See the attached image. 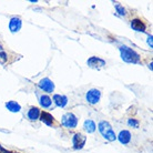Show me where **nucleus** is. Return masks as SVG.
<instances>
[{
	"instance_id": "obj_3",
	"label": "nucleus",
	"mask_w": 153,
	"mask_h": 153,
	"mask_svg": "<svg viewBox=\"0 0 153 153\" xmlns=\"http://www.w3.org/2000/svg\"><path fill=\"white\" fill-rule=\"evenodd\" d=\"M62 124L65 128H69V129H74L78 124V119L73 113L68 112L62 117Z\"/></svg>"
},
{
	"instance_id": "obj_15",
	"label": "nucleus",
	"mask_w": 153,
	"mask_h": 153,
	"mask_svg": "<svg viewBox=\"0 0 153 153\" xmlns=\"http://www.w3.org/2000/svg\"><path fill=\"white\" fill-rule=\"evenodd\" d=\"M83 128L88 133H92V132L96 131L97 126H96V123L93 122L92 120H87V121H84V123H83Z\"/></svg>"
},
{
	"instance_id": "obj_20",
	"label": "nucleus",
	"mask_w": 153,
	"mask_h": 153,
	"mask_svg": "<svg viewBox=\"0 0 153 153\" xmlns=\"http://www.w3.org/2000/svg\"><path fill=\"white\" fill-rule=\"evenodd\" d=\"M148 45L150 46V48H152V47H153V43H152V36H149V37H148Z\"/></svg>"
},
{
	"instance_id": "obj_18",
	"label": "nucleus",
	"mask_w": 153,
	"mask_h": 153,
	"mask_svg": "<svg viewBox=\"0 0 153 153\" xmlns=\"http://www.w3.org/2000/svg\"><path fill=\"white\" fill-rule=\"evenodd\" d=\"M115 9H117V11L119 12V15H121V16L126 15V10H124V8H123L121 4H115Z\"/></svg>"
},
{
	"instance_id": "obj_13",
	"label": "nucleus",
	"mask_w": 153,
	"mask_h": 153,
	"mask_svg": "<svg viewBox=\"0 0 153 153\" xmlns=\"http://www.w3.org/2000/svg\"><path fill=\"white\" fill-rule=\"evenodd\" d=\"M28 118H29V120H31V121H36V120H38L39 117H40V110H39L38 108H35L32 107L28 111Z\"/></svg>"
},
{
	"instance_id": "obj_16",
	"label": "nucleus",
	"mask_w": 153,
	"mask_h": 153,
	"mask_svg": "<svg viewBox=\"0 0 153 153\" xmlns=\"http://www.w3.org/2000/svg\"><path fill=\"white\" fill-rule=\"evenodd\" d=\"M39 102H40V105L42 108H49L52 103V100L50 99V97L48 96H41L40 97V100H39Z\"/></svg>"
},
{
	"instance_id": "obj_7",
	"label": "nucleus",
	"mask_w": 153,
	"mask_h": 153,
	"mask_svg": "<svg viewBox=\"0 0 153 153\" xmlns=\"http://www.w3.org/2000/svg\"><path fill=\"white\" fill-rule=\"evenodd\" d=\"M85 137H84L83 134L81 133H76L74 134V137L72 139V142H73V146H74V149H82L83 146L85 144Z\"/></svg>"
},
{
	"instance_id": "obj_14",
	"label": "nucleus",
	"mask_w": 153,
	"mask_h": 153,
	"mask_svg": "<svg viewBox=\"0 0 153 153\" xmlns=\"http://www.w3.org/2000/svg\"><path fill=\"white\" fill-rule=\"evenodd\" d=\"M6 108L11 112H19L21 110L20 104L17 103L16 101H8L7 103H6Z\"/></svg>"
},
{
	"instance_id": "obj_10",
	"label": "nucleus",
	"mask_w": 153,
	"mask_h": 153,
	"mask_svg": "<svg viewBox=\"0 0 153 153\" xmlns=\"http://www.w3.org/2000/svg\"><path fill=\"white\" fill-rule=\"evenodd\" d=\"M118 139L120 143L122 144H128L131 141V133L128 130H122L118 135Z\"/></svg>"
},
{
	"instance_id": "obj_8",
	"label": "nucleus",
	"mask_w": 153,
	"mask_h": 153,
	"mask_svg": "<svg viewBox=\"0 0 153 153\" xmlns=\"http://www.w3.org/2000/svg\"><path fill=\"white\" fill-rule=\"evenodd\" d=\"M21 26H22V22L19 17H13L9 22V29L11 32H18L21 29Z\"/></svg>"
},
{
	"instance_id": "obj_17",
	"label": "nucleus",
	"mask_w": 153,
	"mask_h": 153,
	"mask_svg": "<svg viewBox=\"0 0 153 153\" xmlns=\"http://www.w3.org/2000/svg\"><path fill=\"white\" fill-rule=\"evenodd\" d=\"M128 124L130 126H132V128H134V129L139 128V121L135 120V119H129L128 120Z\"/></svg>"
},
{
	"instance_id": "obj_6",
	"label": "nucleus",
	"mask_w": 153,
	"mask_h": 153,
	"mask_svg": "<svg viewBox=\"0 0 153 153\" xmlns=\"http://www.w3.org/2000/svg\"><path fill=\"white\" fill-rule=\"evenodd\" d=\"M39 88L41 89V90H43V91L48 92V93H51L54 90V83L50 79L45 78V79H42L39 82Z\"/></svg>"
},
{
	"instance_id": "obj_4",
	"label": "nucleus",
	"mask_w": 153,
	"mask_h": 153,
	"mask_svg": "<svg viewBox=\"0 0 153 153\" xmlns=\"http://www.w3.org/2000/svg\"><path fill=\"white\" fill-rule=\"evenodd\" d=\"M100 98H101V92L98 89H91L87 92V96H85V99L88 101V103L90 104H97L100 101Z\"/></svg>"
},
{
	"instance_id": "obj_1",
	"label": "nucleus",
	"mask_w": 153,
	"mask_h": 153,
	"mask_svg": "<svg viewBox=\"0 0 153 153\" xmlns=\"http://www.w3.org/2000/svg\"><path fill=\"white\" fill-rule=\"evenodd\" d=\"M120 53H121V58L123 61L128 62V63H138L140 61V56L129 47H120Z\"/></svg>"
},
{
	"instance_id": "obj_11",
	"label": "nucleus",
	"mask_w": 153,
	"mask_h": 153,
	"mask_svg": "<svg viewBox=\"0 0 153 153\" xmlns=\"http://www.w3.org/2000/svg\"><path fill=\"white\" fill-rule=\"evenodd\" d=\"M53 101L58 107L65 108V105H67V103H68V98L65 96H61V94H54Z\"/></svg>"
},
{
	"instance_id": "obj_12",
	"label": "nucleus",
	"mask_w": 153,
	"mask_h": 153,
	"mask_svg": "<svg viewBox=\"0 0 153 153\" xmlns=\"http://www.w3.org/2000/svg\"><path fill=\"white\" fill-rule=\"evenodd\" d=\"M40 120H41L42 122L45 123V124H47V126H52L53 124V117L50 114V113H48V112H42V113H40Z\"/></svg>"
},
{
	"instance_id": "obj_21",
	"label": "nucleus",
	"mask_w": 153,
	"mask_h": 153,
	"mask_svg": "<svg viewBox=\"0 0 153 153\" xmlns=\"http://www.w3.org/2000/svg\"><path fill=\"white\" fill-rule=\"evenodd\" d=\"M1 152H4V150H2L1 148H0V153H1Z\"/></svg>"
},
{
	"instance_id": "obj_2",
	"label": "nucleus",
	"mask_w": 153,
	"mask_h": 153,
	"mask_svg": "<svg viewBox=\"0 0 153 153\" xmlns=\"http://www.w3.org/2000/svg\"><path fill=\"white\" fill-rule=\"evenodd\" d=\"M99 131L100 133L102 134V137L104 139H107L109 141H114L115 139H117V135H115L114 131L112 129V126H110V123L107 122V121H101L99 123Z\"/></svg>"
},
{
	"instance_id": "obj_5",
	"label": "nucleus",
	"mask_w": 153,
	"mask_h": 153,
	"mask_svg": "<svg viewBox=\"0 0 153 153\" xmlns=\"http://www.w3.org/2000/svg\"><path fill=\"white\" fill-rule=\"evenodd\" d=\"M87 65L90 68H93V69H100V68H103L104 65H105V61H104L103 59H101V58L91 57L88 59Z\"/></svg>"
},
{
	"instance_id": "obj_19",
	"label": "nucleus",
	"mask_w": 153,
	"mask_h": 153,
	"mask_svg": "<svg viewBox=\"0 0 153 153\" xmlns=\"http://www.w3.org/2000/svg\"><path fill=\"white\" fill-rule=\"evenodd\" d=\"M0 59H2L4 61H6V60H7V54H6V52H4V51H0Z\"/></svg>"
},
{
	"instance_id": "obj_9",
	"label": "nucleus",
	"mask_w": 153,
	"mask_h": 153,
	"mask_svg": "<svg viewBox=\"0 0 153 153\" xmlns=\"http://www.w3.org/2000/svg\"><path fill=\"white\" fill-rule=\"evenodd\" d=\"M131 28L134 31H138V32H144L146 31V25L144 22L140 19H133L131 21Z\"/></svg>"
}]
</instances>
